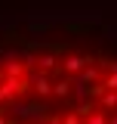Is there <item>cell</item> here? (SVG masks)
Listing matches in <instances>:
<instances>
[{
    "mask_svg": "<svg viewBox=\"0 0 117 124\" xmlns=\"http://www.w3.org/2000/svg\"><path fill=\"white\" fill-rule=\"evenodd\" d=\"M0 124H117V37L86 22L0 25Z\"/></svg>",
    "mask_w": 117,
    "mask_h": 124,
    "instance_id": "1",
    "label": "cell"
}]
</instances>
